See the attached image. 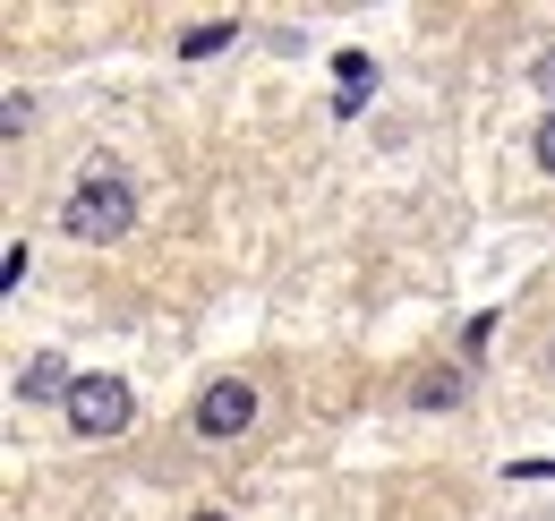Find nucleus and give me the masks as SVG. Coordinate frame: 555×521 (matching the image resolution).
Masks as SVG:
<instances>
[{
    "instance_id": "obj_1",
    "label": "nucleus",
    "mask_w": 555,
    "mask_h": 521,
    "mask_svg": "<svg viewBox=\"0 0 555 521\" xmlns=\"http://www.w3.org/2000/svg\"><path fill=\"white\" fill-rule=\"evenodd\" d=\"M129 223H138V180L129 171H86L69 189V205H61V231L86 240V249H112Z\"/></svg>"
},
{
    "instance_id": "obj_2",
    "label": "nucleus",
    "mask_w": 555,
    "mask_h": 521,
    "mask_svg": "<svg viewBox=\"0 0 555 521\" xmlns=\"http://www.w3.org/2000/svg\"><path fill=\"white\" fill-rule=\"evenodd\" d=\"M189 428L214 436V445H222V436H248V428H257V385H248V377H214V385L189 402Z\"/></svg>"
},
{
    "instance_id": "obj_3",
    "label": "nucleus",
    "mask_w": 555,
    "mask_h": 521,
    "mask_svg": "<svg viewBox=\"0 0 555 521\" xmlns=\"http://www.w3.org/2000/svg\"><path fill=\"white\" fill-rule=\"evenodd\" d=\"M138 419V393L120 385V377H77V393H69V428L77 436H120Z\"/></svg>"
},
{
    "instance_id": "obj_4",
    "label": "nucleus",
    "mask_w": 555,
    "mask_h": 521,
    "mask_svg": "<svg viewBox=\"0 0 555 521\" xmlns=\"http://www.w3.org/2000/svg\"><path fill=\"white\" fill-rule=\"evenodd\" d=\"M69 393H77V377H69V359H61V351H43V359L17 377V402H61V410H69Z\"/></svg>"
},
{
    "instance_id": "obj_5",
    "label": "nucleus",
    "mask_w": 555,
    "mask_h": 521,
    "mask_svg": "<svg viewBox=\"0 0 555 521\" xmlns=\"http://www.w3.org/2000/svg\"><path fill=\"white\" fill-rule=\"evenodd\" d=\"M462 393H470L462 368H418V377H411V410H453Z\"/></svg>"
},
{
    "instance_id": "obj_6",
    "label": "nucleus",
    "mask_w": 555,
    "mask_h": 521,
    "mask_svg": "<svg viewBox=\"0 0 555 521\" xmlns=\"http://www.w3.org/2000/svg\"><path fill=\"white\" fill-rule=\"evenodd\" d=\"M231 35H240L231 17H206V26H189V35H180V61H206V52H222Z\"/></svg>"
},
{
    "instance_id": "obj_7",
    "label": "nucleus",
    "mask_w": 555,
    "mask_h": 521,
    "mask_svg": "<svg viewBox=\"0 0 555 521\" xmlns=\"http://www.w3.org/2000/svg\"><path fill=\"white\" fill-rule=\"evenodd\" d=\"M530 154H539V171H555V103H547V120L530 129Z\"/></svg>"
},
{
    "instance_id": "obj_8",
    "label": "nucleus",
    "mask_w": 555,
    "mask_h": 521,
    "mask_svg": "<svg viewBox=\"0 0 555 521\" xmlns=\"http://www.w3.org/2000/svg\"><path fill=\"white\" fill-rule=\"evenodd\" d=\"M0 120H9V137H26V129H35V94H9V112H0Z\"/></svg>"
},
{
    "instance_id": "obj_9",
    "label": "nucleus",
    "mask_w": 555,
    "mask_h": 521,
    "mask_svg": "<svg viewBox=\"0 0 555 521\" xmlns=\"http://www.w3.org/2000/svg\"><path fill=\"white\" fill-rule=\"evenodd\" d=\"M530 77H539V94H555V43L539 52V61H530Z\"/></svg>"
},
{
    "instance_id": "obj_10",
    "label": "nucleus",
    "mask_w": 555,
    "mask_h": 521,
    "mask_svg": "<svg viewBox=\"0 0 555 521\" xmlns=\"http://www.w3.org/2000/svg\"><path fill=\"white\" fill-rule=\"evenodd\" d=\"M189 521H231V513H189Z\"/></svg>"
},
{
    "instance_id": "obj_11",
    "label": "nucleus",
    "mask_w": 555,
    "mask_h": 521,
    "mask_svg": "<svg viewBox=\"0 0 555 521\" xmlns=\"http://www.w3.org/2000/svg\"><path fill=\"white\" fill-rule=\"evenodd\" d=\"M547 368H555V342H547Z\"/></svg>"
}]
</instances>
